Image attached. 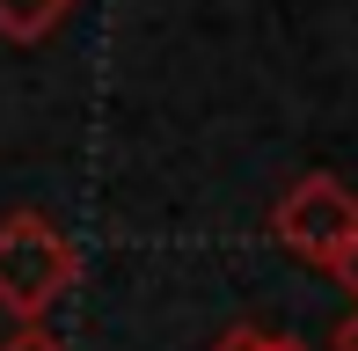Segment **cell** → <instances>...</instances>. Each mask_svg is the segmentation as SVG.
<instances>
[{
  "instance_id": "6da1fadb",
  "label": "cell",
  "mask_w": 358,
  "mask_h": 351,
  "mask_svg": "<svg viewBox=\"0 0 358 351\" xmlns=\"http://www.w3.org/2000/svg\"><path fill=\"white\" fill-rule=\"evenodd\" d=\"M73 285H80V249L66 242V227L52 213L22 205L0 220V315L44 322Z\"/></svg>"
},
{
  "instance_id": "7a4b0ae2",
  "label": "cell",
  "mask_w": 358,
  "mask_h": 351,
  "mask_svg": "<svg viewBox=\"0 0 358 351\" xmlns=\"http://www.w3.org/2000/svg\"><path fill=\"white\" fill-rule=\"evenodd\" d=\"M351 234H358V190L344 183V176H329V169L292 176V183L278 190V205H271V242H278L292 264L329 271L336 257H344Z\"/></svg>"
},
{
  "instance_id": "3957f363",
  "label": "cell",
  "mask_w": 358,
  "mask_h": 351,
  "mask_svg": "<svg viewBox=\"0 0 358 351\" xmlns=\"http://www.w3.org/2000/svg\"><path fill=\"white\" fill-rule=\"evenodd\" d=\"M73 15V0H0V37L8 44H44Z\"/></svg>"
},
{
  "instance_id": "277c9868",
  "label": "cell",
  "mask_w": 358,
  "mask_h": 351,
  "mask_svg": "<svg viewBox=\"0 0 358 351\" xmlns=\"http://www.w3.org/2000/svg\"><path fill=\"white\" fill-rule=\"evenodd\" d=\"M213 351H315L307 337H285V329H264V322H234V329H220Z\"/></svg>"
},
{
  "instance_id": "5b68a950",
  "label": "cell",
  "mask_w": 358,
  "mask_h": 351,
  "mask_svg": "<svg viewBox=\"0 0 358 351\" xmlns=\"http://www.w3.org/2000/svg\"><path fill=\"white\" fill-rule=\"evenodd\" d=\"M0 351H73V344L44 322H15V337H0Z\"/></svg>"
},
{
  "instance_id": "8992f818",
  "label": "cell",
  "mask_w": 358,
  "mask_h": 351,
  "mask_svg": "<svg viewBox=\"0 0 358 351\" xmlns=\"http://www.w3.org/2000/svg\"><path fill=\"white\" fill-rule=\"evenodd\" d=\"M329 278H336V285H344V293L358 300V234H351V242H344V257L329 264Z\"/></svg>"
},
{
  "instance_id": "52a82bcc",
  "label": "cell",
  "mask_w": 358,
  "mask_h": 351,
  "mask_svg": "<svg viewBox=\"0 0 358 351\" xmlns=\"http://www.w3.org/2000/svg\"><path fill=\"white\" fill-rule=\"evenodd\" d=\"M329 351H358V308H351V315H344V322H336V329H329Z\"/></svg>"
}]
</instances>
